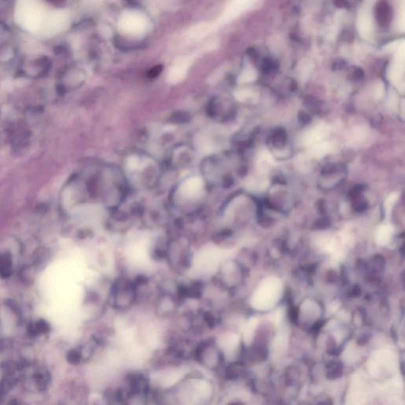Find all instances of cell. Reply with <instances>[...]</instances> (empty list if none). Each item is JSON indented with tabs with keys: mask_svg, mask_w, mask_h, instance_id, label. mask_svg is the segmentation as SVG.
<instances>
[{
	"mask_svg": "<svg viewBox=\"0 0 405 405\" xmlns=\"http://www.w3.org/2000/svg\"><path fill=\"white\" fill-rule=\"evenodd\" d=\"M12 271V256L8 254L0 255V276L8 278Z\"/></svg>",
	"mask_w": 405,
	"mask_h": 405,
	"instance_id": "5",
	"label": "cell"
},
{
	"mask_svg": "<svg viewBox=\"0 0 405 405\" xmlns=\"http://www.w3.org/2000/svg\"><path fill=\"white\" fill-rule=\"evenodd\" d=\"M114 46L118 50L126 52L138 50L144 44H142V42H138V40H132L129 38L118 36L114 40Z\"/></svg>",
	"mask_w": 405,
	"mask_h": 405,
	"instance_id": "4",
	"label": "cell"
},
{
	"mask_svg": "<svg viewBox=\"0 0 405 405\" xmlns=\"http://www.w3.org/2000/svg\"><path fill=\"white\" fill-rule=\"evenodd\" d=\"M341 374H342V366L340 365H338V364H334L332 366L330 372H328V377L330 378H336L340 376Z\"/></svg>",
	"mask_w": 405,
	"mask_h": 405,
	"instance_id": "8",
	"label": "cell"
},
{
	"mask_svg": "<svg viewBox=\"0 0 405 405\" xmlns=\"http://www.w3.org/2000/svg\"><path fill=\"white\" fill-rule=\"evenodd\" d=\"M48 14L42 8L39 0H18L16 20L26 30L36 32L42 30Z\"/></svg>",
	"mask_w": 405,
	"mask_h": 405,
	"instance_id": "3",
	"label": "cell"
},
{
	"mask_svg": "<svg viewBox=\"0 0 405 405\" xmlns=\"http://www.w3.org/2000/svg\"><path fill=\"white\" fill-rule=\"evenodd\" d=\"M129 5H131V6H133V5H136L137 2V0H125Z\"/></svg>",
	"mask_w": 405,
	"mask_h": 405,
	"instance_id": "10",
	"label": "cell"
},
{
	"mask_svg": "<svg viewBox=\"0 0 405 405\" xmlns=\"http://www.w3.org/2000/svg\"><path fill=\"white\" fill-rule=\"evenodd\" d=\"M192 362L206 373L217 374L225 364V354L213 336L202 337L192 350Z\"/></svg>",
	"mask_w": 405,
	"mask_h": 405,
	"instance_id": "2",
	"label": "cell"
},
{
	"mask_svg": "<svg viewBox=\"0 0 405 405\" xmlns=\"http://www.w3.org/2000/svg\"><path fill=\"white\" fill-rule=\"evenodd\" d=\"M137 288L133 274L125 270L111 278L108 289V310L118 315L134 312L137 306Z\"/></svg>",
	"mask_w": 405,
	"mask_h": 405,
	"instance_id": "1",
	"label": "cell"
},
{
	"mask_svg": "<svg viewBox=\"0 0 405 405\" xmlns=\"http://www.w3.org/2000/svg\"><path fill=\"white\" fill-rule=\"evenodd\" d=\"M48 326L44 322H38L34 327H32V332L34 334H42L48 331Z\"/></svg>",
	"mask_w": 405,
	"mask_h": 405,
	"instance_id": "7",
	"label": "cell"
},
{
	"mask_svg": "<svg viewBox=\"0 0 405 405\" xmlns=\"http://www.w3.org/2000/svg\"><path fill=\"white\" fill-rule=\"evenodd\" d=\"M162 68L161 66H156V68H154L152 69V70H150V76H158V74L159 73H160V72H162Z\"/></svg>",
	"mask_w": 405,
	"mask_h": 405,
	"instance_id": "9",
	"label": "cell"
},
{
	"mask_svg": "<svg viewBox=\"0 0 405 405\" xmlns=\"http://www.w3.org/2000/svg\"><path fill=\"white\" fill-rule=\"evenodd\" d=\"M84 358V354L82 350H78V349H74V350H70L68 356V360H69L70 364H78L82 361Z\"/></svg>",
	"mask_w": 405,
	"mask_h": 405,
	"instance_id": "6",
	"label": "cell"
}]
</instances>
